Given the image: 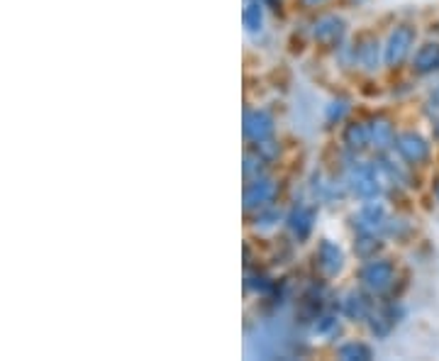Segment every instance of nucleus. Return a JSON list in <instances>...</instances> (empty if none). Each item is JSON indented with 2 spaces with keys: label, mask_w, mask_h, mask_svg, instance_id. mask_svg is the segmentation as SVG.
Wrapping results in <instances>:
<instances>
[{
  "label": "nucleus",
  "mask_w": 439,
  "mask_h": 361,
  "mask_svg": "<svg viewBox=\"0 0 439 361\" xmlns=\"http://www.w3.org/2000/svg\"><path fill=\"white\" fill-rule=\"evenodd\" d=\"M349 188L356 198L371 200L378 195V180L376 173H373V166H366V164H356L349 173Z\"/></svg>",
  "instance_id": "nucleus-1"
},
{
  "label": "nucleus",
  "mask_w": 439,
  "mask_h": 361,
  "mask_svg": "<svg viewBox=\"0 0 439 361\" xmlns=\"http://www.w3.org/2000/svg\"><path fill=\"white\" fill-rule=\"evenodd\" d=\"M393 264L391 261H371V264L364 266V271H361V281H364V286L369 288L373 293H383L391 288L393 283Z\"/></svg>",
  "instance_id": "nucleus-2"
},
{
  "label": "nucleus",
  "mask_w": 439,
  "mask_h": 361,
  "mask_svg": "<svg viewBox=\"0 0 439 361\" xmlns=\"http://www.w3.org/2000/svg\"><path fill=\"white\" fill-rule=\"evenodd\" d=\"M413 40H415L413 27H398V30L393 32L391 40H388V47H386V64L388 67H398V64L405 62Z\"/></svg>",
  "instance_id": "nucleus-3"
},
{
  "label": "nucleus",
  "mask_w": 439,
  "mask_h": 361,
  "mask_svg": "<svg viewBox=\"0 0 439 361\" xmlns=\"http://www.w3.org/2000/svg\"><path fill=\"white\" fill-rule=\"evenodd\" d=\"M354 227L364 234H376L381 227H386V210L381 203H366L354 215Z\"/></svg>",
  "instance_id": "nucleus-4"
},
{
  "label": "nucleus",
  "mask_w": 439,
  "mask_h": 361,
  "mask_svg": "<svg viewBox=\"0 0 439 361\" xmlns=\"http://www.w3.org/2000/svg\"><path fill=\"white\" fill-rule=\"evenodd\" d=\"M273 195H276V185H273L271 180H263V178L256 176L249 185H246V190H244V207H246V210H256V207H263V205L271 203Z\"/></svg>",
  "instance_id": "nucleus-5"
},
{
  "label": "nucleus",
  "mask_w": 439,
  "mask_h": 361,
  "mask_svg": "<svg viewBox=\"0 0 439 361\" xmlns=\"http://www.w3.org/2000/svg\"><path fill=\"white\" fill-rule=\"evenodd\" d=\"M344 37V20L334 18V15H325L315 23V40L325 47H337Z\"/></svg>",
  "instance_id": "nucleus-6"
},
{
  "label": "nucleus",
  "mask_w": 439,
  "mask_h": 361,
  "mask_svg": "<svg viewBox=\"0 0 439 361\" xmlns=\"http://www.w3.org/2000/svg\"><path fill=\"white\" fill-rule=\"evenodd\" d=\"M395 147H398L400 156H403L408 164H420V161H425L427 154H430V147L425 144V139L413 134V132L400 134L398 139H395Z\"/></svg>",
  "instance_id": "nucleus-7"
},
{
  "label": "nucleus",
  "mask_w": 439,
  "mask_h": 361,
  "mask_svg": "<svg viewBox=\"0 0 439 361\" xmlns=\"http://www.w3.org/2000/svg\"><path fill=\"white\" fill-rule=\"evenodd\" d=\"M244 134L249 137L251 142H263L273 134V120L268 118L266 113L261 110H251L244 115Z\"/></svg>",
  "instance_id": "nucleus-8"
},
{
  "label": "nucleus",
  "mask_w": 439,
  "mask_h": 361,
  "mask_svg": "<svg viewBox=\"0 0 439 361\" xmlns=\"http://www.w3.org/2000/svg\"><path fill=\"white\" fill-rule=\"evenodd\" d=\"M315 259H317V266H320V271L325 273V276H337V273L342 271V264H344L342 249H339L337 244L327 242V239L320 244Z\"/></svg>",
  "instance_id": "nucleus-9"
},
{
  "label": "nucleus",
  "mask_w": 439,
  "mask_h": 361,
  "mask_svg": "<svg viewBox=\"0 0 439 361\" xmlns=\"http://www.w3.org/2000/svg\"><path fill=\"white\" fill-rule=\"evenodd\" d=\"M312 222H315V210H312V207H305V205L295 207L293 215L288 217V225H290V229H293L298 239H305L307 234H310Z\"/></svg>",
  "instance_id": "nucleus-10"
},
{
  "label": "nucleus",
  "mask_w": 439,
  "mask_h": 361,
  "mask_svg": "<svg viewBox=\"0 0 439 361\" xmlns=\"http://www.w3.org/2000/svg\"><path fill=\"white\" fill-rule=\"evenodd\" d=\"M369 132H371V142L378 147V149H386L395 142V132H393V125L388 122L386 118H376L369 125Z\"/></svg>",
  "instance_id": "nucleus-11"
},
{
  "label": "nucleus",
  "mask_w": 439,
  "mask_h": 361,
  "mask_svg": "<svg viewBox=\"0 0 439 361\" xmlns=\"http://www.w3.org/2000/svg\"><path fill=\"white\" fill-rule=\"evenodd\" d=\"M344 315L349 320H364L371 315V300L364 293H349L344 300Z\"/></svg>",
  "instance_id": "nucleus-12"
},
{
  "label": "nucleus",
  "mask_w": 439,
  "mask_h": 361,
  "mask_svg": "<svg viewBox=\"0 0 439 361\" xmlns=\"http://www.w3.org/2000/svg\"><path fill=\"white\" fill-rule=\"evenodd\" d=\"M369 142H371V132L366 125H361V122L347 125V130H344V144H347L349 149L361 151V149H366Z\"/></svg>",
  "instance_id": "nucleus-13"
},
{
  "label": "nucleus",
  "mask_w": 439,
  "mask_h": 361,
  "mask_svg": "<svg viewBox=\"0 0 439 361\" xmlns=\"http://www.w3.org/2000/svg\"><path fill=\"white\" fill-rule=\"evenodd\" d=\"M415 69L420 74H430V71L439 69V47L437 45H425L420 52L415 54Z\"/></svg>",
  "instance_id": "nucleus-14"
},
{
  "label": "nucleus",
  "mask_w": 439,
  "mask_h": 361,
  "mask_svg": "<svg viewBox=\"0 0 439 361\" xmlns=\"http://www.w3.org/2000/svg\"><path fill=\"white\" fill-rule=\"evenodd\" d=\"M356 59H359V64L364 69H376V64H378V42L376 40H364L359 45V49H356Z\"/></svg>",
  "instance_id": "nucleus-15"
},
{
  "label": "nucleus",
  "mask_w": 439,
  "mask_h": 361,
  "mask_svg": "<svg viewBox=\"0 0 439 361\" xmlns=\"http://www.w3.org/2000/svg\"><path fill=\"white\" fill-rule=\"evenodd\" d=\"M339 359H359V361H369L373 359V352H371V347H366V344H361V342H349V344H344V347H339Z\"/></svg>",
  "instance_id": "nucleus-16"
},
{
  "label": "nucleus",
  "mask_w": 439,
  "mask_h": 361,
  "mask_svg": "<svg viewBox=\"0 0 439 361\" xmlns=\"http://www.w3.org/2000/svg\"><path fill=\"white\" fill-rule=\"evenodd\" d=\"M378 247H381V242L376 239V234L361 232V237L354 242V251H356V256H361V259H371V256L378 251Z\"/></svg>",
  "instance_id": "nucleus-17"
},
{
  "label": "nucleus",
  "mask_w": 439,
  "mask_h": 361,
  "mask_svg": "<svg viewBox=\"0 0 439 361\" xmlns=\"http://www.w3.org/2000/svg\"><path fill=\"white\" fill-rule=\"evenodd\" d=\"M244 25H246V30H249V32L261 30V3H259V0H254V3L246 5V10H244Z\"/></svg>",
  "instance_id": "nucleus-18"
},
{
  "label": "nucleus",
  "mask_w": 439,
  "mask_h": 361,
  "mask_svg": "<svg viewBox=\"0 0 439 361\" xmlns=\"http://www.w3.org/2000/svg\"><path fill=\"white\" fill-rule=\"evenodd\" d=\"M349 110V105H347V101L344 98H339V101H332L329 103V108H327V122H339V120L347 115Z\"/></svg>",
  "instance_id": "nucleus-19"
},
{
  "label": "nucleus",
  "mask_w": 439,
  "mask_h": 361,
  "mask_svg": "<svg viewBox=\"0 0 439 361\" xmlns=\"http://www.w3.org/2000/svg\"><path fill=\"white\" fill-rule=\"evenodd\" d=\"M276 220H278L276 207H268V210H261L259 215H256V225H261V227H271Z\"/></svg>",
  "instance_id": "nucleus-20"
},
{
  "label": "nucleus",
  "mask_w": 439,
  "mask_h": 361,
  "mask_svg": "<svg viewBox=\"0 0 439 361\" xmlns=\"http://www.w3.org/2000/svg\"><path fill=\"white\" fill-rule=\"evenodd\" d=\"M254 171H256V173L261 171V156L256 159L254 154H246V156H244V176L251 178V176H254Z\"/></svg>",
  "instance_id": "nucleus-21"
},
{
  "label": "nucleus",
  "mask_w": 439,
  "mask_h": 361,
  "mask_svg": "<svg viewBox=\"0 0 439 361\" xmlns=\"http://www.w3.org/2000/svg\"><path fill=\"white\" fill-rule=\"evenodd\" d=\"M332 327H337V320H334V317H320V320L315 322V327H312V330L317 332V335H327L329 330H332Z\"/></svg>",
  "instance_id": "nucleus-22"
},
{
  "label": "nucleus",
  "mask_w": 439,
  "mask_h": 361,
  "mask_svg": "<svg viewBox=\"0 0 439 361\" xmlns=\"http://www.w3.org/2000/svg\"><path fill=\"white\" fill-rule=\"evenodd\" d=\"M259 151L263 154V159H273L278 154V147H273V142H268V139H263V142H259Z\"/></svg>",
  "instance_id": "nucleus-23"
},
{
  "label": "nucleus",
  "mask_w": 439,
  "mask_h": 361,
  "mask_svg": "<svg viewBox=\"0 0 439 361\" xmlns=\"http://www.w3.org/2000/svg\"><path fill=\"white\" fill-rule=\"evenodd\" d=\"M305 5H320V3H325V0H303Z\"/></svg>",
  "instance_id": "nucleus-24"
},
{
  "label": "nucleus",
  "mask_w": 439,
  "mask_h": 361,
  "mask_svg": "<svg viewBox=\"0 0 439 361\" xmlns=\"http://www.w3.org/2000/svg\"><path fill=\"white\" fill-rule=\"evenodd\" d=\"M266 3H271V5H273V8H276V5H278V3H276V0H266ZM276 10H278V8H276Z\"/></svg>",
  "instance_id": "nucleus-25"
},
{
  "label": "nucleus",
  "mask_w": 439,
  "mask_h": 361,
  "mask_svg": "<svg viewBox=\"0 0 439 361\" xmlns=\"http://www.w3.org/2000/svg\"><path fill=\"white\" fill-rule=\"evenodd\" d=\"M437 137H439V122H437Z\"/></svg>",
  "instance_id": "nucleus-26"
}]
</instances>
